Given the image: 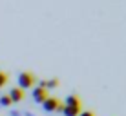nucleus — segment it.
<instances>
[{"label": "nucleus", "instance_id": "1", "mask_svg": "<svg viewBox=\"0 0 126 116\" xmlns=\"http://www.w3.org/2000/svg\"><path fill=\"white\" fill-rule=\"evenodd\" d=\"M35 82H37V76L33 74V73L29 71H22L18 73V76H16V85H18V89H29L35 85Z\"/></svg>", "mask_w": 126, "mask_h": 116}, {"label": "nucleus", "instance_id": "3", "mask_svg": "<svg viewBox=\"0 0 126 116\" xmlns=\"http://www.w3.org/2000/svg\"><path fill=\"white\" fill-rule=\"evenodd\" d=\"M57 105H59L57 98H55V96H47L44 100V104H42V109H44L46 113H53V111L57 109Z\"/></svg>", "mask_w": 126, "mask_h": 116}, {"label": "nucleus", "instance_id": "8", "mask_svg": "<svg viewBox=\"0 0 126 116\" xmlns=\"http://www.w3.org/2000/svg\"><path fill=\"white\" fill-rule=\"evenodd\" d=\"M9 105H11L9 96H7V94H2V96H0V107H9Z\"/></svg>", "mask_w": 126, "mask_h": 116}, {"label": "nucleus", "instance_id": "12", "mask_svg": "<svg viewBox=\"0 0 126 116\" xmlns=\"http://www.w3.org/2000/svg\"><path fill=\"white\" fill-rule=\"evenodd\" d=\"M9 116H22V113H18V111H11Z\"/></svg>", "mask_w": 126, "mask_h": 116}, {"label": "nucleus", "instance_id": "2", "mask_svg": "<svg viewBox=\"0 0 126 116\" xmlns=\"http://www.w3.org/2000/svg\"><path fill=\"white\" fill-rule=\"evenodd\" d=\"M31 96L35 100V104H44V100L47 98V91L42 87H33L31 89Z\"/></svg>", "mask_w": 126, "mask_h": 116}, {"label": "nucleus", "instance_id": "10", "mask_svg": "<svg viewBox=\"0 0 126 116\" xmlns=\"http://www.w3.org/2000/svg\"><path fill=\"white\" fill-rule=\"evenodd\" d=\"M79 116H95L93 113H92V111H80V114Z\"/></svg>", "mask_w": 126, "mask_h": 116}, {"label": "nucleus", "instance_id": "9", "mask_svg": "<svg viewBox=\"0 0 126 116\" xmlns=\"http://www.w3.org/2000/svg\"><path fill=\"white\" fill-rule=\"evenodd\" d=\"M7 84V73H4V71H0V89L4 87V85Z\"/></svg>", "mask_w": 126, "mask_h": 116}, {"label": "nucleus", "instance_id": "11", "mask_svg": "<svg viewBox=\"0 0 126 116\" xmlns=\"http://www.w3.org/2000/svg\"><path fill=\"white\" fill-rule=\"evenodd\" d=\"M55 111H57V113H62V111H64V104H62V102H59V105H57Z\"/></svg>", "mask_w": 126, "mask_h": 116}, {"label": "nucleus", "instance_id": "6", "mask_svg": "<svg viewBox=\"0 0 126 116\" xmlns=\"http://www.w3.org/2000/svg\"><path fill=\"white\" fill-rule=\"evenodd\" d=\"M62 114L64 116H79L80 114V105L79 107H68V105H64Z\"/></svg>", "mask_w": 126, "mask_h": 116}, {"label": "nucleus", "instance_id": "5", "mask_svg": "<svg viewBox=\"0 0 126 116\" xmlns=\"http://www.w3.org/2000/svg\"><path fill=\"white\" fill-rule=\"evenodd\" d=\"M62 104L68 105V107H79V105H80V98L77 96V94H68L66 100H64Z\"/></svg>", "mask_w": 126, "mask_h": 116}, {"label": "nucleus", "instance_id": "7", "mask_svg": "<svg viewBox=\"0 0 126 116\" xmlns=\"http://www.w3.org/2000/svg\"><path fill=\"white\" fill-rule=\"evenodd\" d=\"M44 87H46V91H47V89H57V87H59V80H57V78L44 80Z\"/></svg>", "mask_w": 126, "mask_h": 116}, {"label": "nucleus", "instance_id": "13", "mask_svg": "<svg viewBox=\"0 0 126 116\" xmlns=\"http://www.w3.org/2000/svg\"><path fill=\"white\" fill-rule=\"evenodd\" d=\"M24 116H35V114H31V113H24Z\"/></svg>", "mask_w": 126, "mask_h": 116}, {"label": "nucleus", "instance_id": "4", "mask_svg": "<svg viewBox=\"0 0 126 116\" xmlns=\"http://www.w3.org/2000/svg\"><path fill=\"white\" fill-rule=\"evenodd\" d=\"M7 96H9V100H11V104H18V102H22L24 100V91L22 89H11L9 91V94H7Z\"/></svg>", "mask_w": 126, "mask_h": 116}]
</instances>
